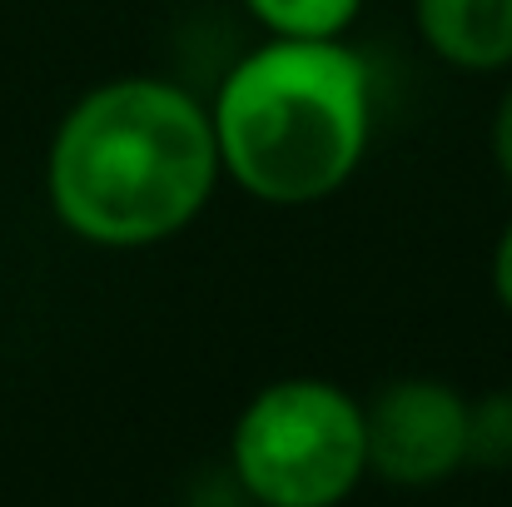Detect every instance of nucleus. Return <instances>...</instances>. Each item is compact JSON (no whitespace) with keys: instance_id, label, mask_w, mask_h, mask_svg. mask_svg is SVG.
Here are the masks:
<instances>
[{"instance_id":"5","label":"nucleus","mask_w":512,"mask_h":507,"mask_svg":"<svg viewBox=\"0 0 512 507\" xmlns=\"http://www.w3.org/2000/svg\"><path fill=\"white\" fill-rule=\"evenodd\" d=\"M413 25L423 45L463 75L512 65V0H413Z\"/></svg>"},{"instance_id":"4","label":"nucleus","mask_w":512,"mask_h":507,"mask_svg":"<svg viewBox=\"0 0 512 507\" xmlns=\"http://www.w3.org/2000/svg\"><path fill=\"white\" fill-rule=\"evenodd\" d=\"M368 473L393 488H433L468 468V398L443 378H393L363 403Z\"/></svg>"},{"instance_id":"3","label":"nucleus","mask_w":512,"mask_h":507,"mask_svg":"<svg viewBox=\"0 0 512 507\" xmlns=\"http://www.w3.org/2000/svg\"><path fill=\"white\" fill-rule=\"evenodd\" d=\"M234 488L254 507H339L368 478L363 403L329 378L259 388L229 433Z\"/></svg>"},{"instance_id":"7","label":"nucleus","mask_w":512,"mask_h":507,"mask_svg":"<svg viewBox=\"0 0 512 507\" xmlns=\"http://www.w3.org/2000/svg\"><path fill=\"white\" fill-rule=\"evenodd\" d=\"M468 468H512V388H493L468 403Z\"/></svg>"},{"instance_id":"9","label":"nucleus","mask_w":512,"mask_h":507,"mask_svg":"<svg viewBox=\"0 0 512 507\" xmlns=\"http://www.w3.org/2000/svg\"><path fill=\"white\" fill-rule=\"evenodd\" d=\"M488 279H493V299L503 304V314L512 319V219L503 224V234H498V244H493Z\"/></svg>"},{"instance_id":"8","label":"nucleus","mask_w":512,"mask_h":507,"mask_svg":"<svg viewBox=\"0 0 512 507\" xmlns=\"http://www.w3.org/2000/svg\"><path fill=\"white\" fill-rule=\"evenodd\" d=\"M488 150H493V165H498V174L512 184V85L503 90V100H498V110H493Z\"/></svg>"},{"instance_id":"2","label":"nucleus","mask_w":512,"mask_h":507,"mask_svg":"<svg viewBox=\"0 0 512 507\" xmlns=\"http://www.w3.org/2000/svg\"><path fill=\"white\" fill-rule=\"evenodd\" d=\"M224 174L259 204L334 199L373 140V70L348 40H279L249 50L209 100Z\"/></svg>"},{"instance_id":"6","label":"nucleus","mask_w":512,"mask_h":507,"mask_svg":"<svg viewBox=\"0 0 512 507\" xmlns=\"http://www.w3.org/2000/svg\"><path fill=\"white\" fill-rule=\"evenodd\" d=\"M249 15L279 40H343L363 0H244Z\"/></svg>"},{"instance_id":"1","label":"nucleus","mask_w":512,"mask_h":507,"mask_svg":"<svg viewBox=\"0 0 512 507\" xmlns=\"http://www.w3.org/2000/svg\"><path fill=\"white\" fill-rule=\"evenodd\" d=\"M219 179L209 105L155 75L85 90L45 150V199L60 229L115 254L184 234Z\"/></svg>"}]
</instances>
